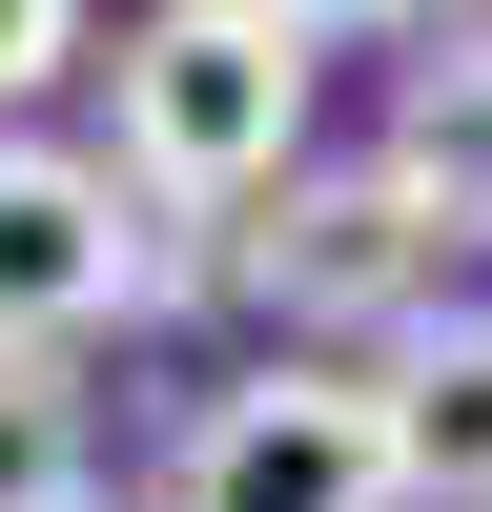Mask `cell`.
I'll return each mask as SVG.
<instances>
[{
    "label": "cell",
    "instance_id": "1",
    "mask_svg": "<svg viewBox=\"0 0 492 512\" xmlns=\"http://www.w3.org/2000/svg\"><path fill=\"white\" fill-rule=\"evenodd\" d=\"M308 21L287 0H144L123 21V185L164 205V226H226V205L308 185Z\"/></svg>",
    "mask_w": 492,
    "mask_h": 512
},
{
    "label": "cell",
    "instance_id": "2",
    "mask_svg": "<svg viewBox=\"0 0 492 512\" xmlns=\"http://www.w3.org/2000/svg\"><path fill=\"white\" fill-rule=\"evenodd\" d=\"M164 287H205V246H164L123 164H82V144H0V349L62 369L82 328L164 308Z\"/></svg>",
    "mask_w": 492,
    "mask_h": 512
},
{
    "label": "cell",
    "instance_id": "3",
    "mask_svg": "<svg viewBox=\"0 0 492 512\" xmlns=\"http://www.w3.org/2000/svg\"><path fill=\"white\" fill-rule=\"evenodd\" d=\"M451 205H410V164H308V185H267V226L226 246V287L246 308H287V328H431V287H451Z\"/></svg>",
    "mask_w": 492,
    "mask_h": 512
},
{
    "label": "cell",
    "instance_id": "4",
    "mask_svg": "<svg viewBox=\"0 0 492 512\" xmlns=\"http://www.w3.org/2000/svg\"><path fill=\"white\" fill-rule=\"evenodd\" d=\"M164 512H410L390 492V410H369V369H246V390L185 410V472Z\"/></svg>",
    "mask_w": 492,
    "mask_h": 512
},
{
    "label": "cell",
    "instance_id": "5",
    "mask_svg": "<svg viewBox=\"0 0 492 512\" xmlns=\"http://www.w3.org/2000/svg\"><path fill=\"white\" fill-rule=\"evenodd\" d=\"M369 410H390V492L410 512H492V308H431L369 369Z\"/></svg>",
    "mask_w": 492,
    "mask_h": 512
},
{
    "label": "cell",
    "instance_id": "6",
    "mask_svg": "<svg viewBox=\"0 0 492 512\" xmlns=\"http://www.w3.org/2000/svg\"><path fill=\"white\" fill-rule=\"evenodd\" d=\"M390 164H410V205H451V226H492V41H451V62L410 82Z\"/></svg>",
    "mask_w": 492,
    "mask_h": 512
},
{
    "label": "cell",
    "instance_id": "7",
    "mask_svg": "<svg viewBox=\"0 0 492 512\" xmlns=\"http://www.w3.org/2000/svg\"><path fill=\"white\" fill-rule=\"evenodd\" d=\"M0 512H82V369L0 349Z\"/></svg>",
    "mask_w": 492,
    "mask_h": 512
},
{
    "label": "cell",
    "instance_id": "8",
    "mask_svg": "<svg viewBox=\"0 0 492 512\" xmlns=\"http://www.w3.org/2000/svg\"><path fill=\"white\" fill-rule=\"evenodd\" d=\"M82 62V0H0V144H21V103Z\"/></svg>",
    "mask_w": 492,
    "mask_h": 512
},
{
    "label": "cell",
    "instance_id": "9",
    "mask_svg": "<svg viewBox=\"0 0 492 512\" xmlns=\"http://www.w3.org/2000/svg\"><path fill=\"white\" fill-rule=\"evenodd\" d=\"M287 21H308V41H328V21H451V0H287Z\"/></svg>",
    "mask_w": 492,
    "mask_h": 512
},
{
    "label": "cell",
    "instance_id": "10",
    "mask_svg": "<svg viewBox=\"0 0 492 512\" xmlns=\"http://www.w3.org/2000/svg\"><path fill=\"white\" fill-rule=\"evenodd\" d=\"M82 512H103V492H82Z\"/></svg>",
    "mask_w": 492,
    "mask_h": 512
}]
</instances>
